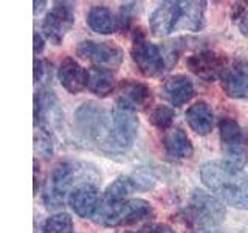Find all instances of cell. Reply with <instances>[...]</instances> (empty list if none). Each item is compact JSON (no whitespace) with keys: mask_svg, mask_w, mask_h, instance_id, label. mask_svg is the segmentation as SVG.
I'll list each match as a JSON object with an SVG mask.
<instances>
[{"mask_svg":"<svg viewBox=\"0 0 248 233\" xmlns=\"http://www.w3.org/2000/svg\"><path fill=\"white\" fill-rule=\"evenodd\" d=\"M163 146L165 152L172 160H185L191 159L194 154V146L189 137L180 128H170L163 135Z\"/></svg>","mask_w":248,"mask_h":233,"instance_id":"18","label":"cell"},{"mask_svg":"<svg viewBox=\"0 0 248 233\" xmlns=\"http://www.w3.org/2000/svg\"><path fill=\"white\" fill-rule=\"evenodd\" d=\"M228 58L222 53H217L213 50H203L199 53H194L186 59V66L194 75L205 81H214L216 78L223 75L227 70Z\"/></svg>","mask_w":248,"mask_h":233,"instance_id":"11","label":"cell"},{"mask_svg":"<svg viewBox=\"0 0 248 233\" xmlns=\"http://www.w3.org/2000/svg\"><path fill=\"white\" fill-rule=\"evenodd\" d=\"M46 73V67H45V61L37 59L34 61V81L41 83L44 80V75Z\"/></svg>","mask_w":248,"mask_h":233,"instance_id":"30","label":"cell"},{"mask_svg":"<svg viewBox=\"0 0 248 233\" xmlns=\"http://www.w3.org/2000/svg\"><path fill=\"white\" fill-rule=\"evenodd\" d=\"M89 27L99 34H112L120 30L118 16H115L107 6H92L87 14Z\"/></svg>","mask_w":248,"mask_h":233,"instance_id":"22","label":"cell"},{"mask_svg":"<svg viewBox=\"0 0 248 233\" xmlns=\"http://www.w3.org/2000/svg\"><path fill=\"white\" fill-rule=\"evenodd\" d=\"M42 233H73V219L68 213H56L44 222Z\"/></svg>","mask_w":248,"mask_h":233,"instance_id":"26","label":"cell"},{"mask_svg":"<svg viewBox=\"0 0 248 233\" xmlns=\"http://www.w3.org/2000/svg\"><path fill=\"white\" fill-rule=\"evenodd\" d=\"M154 100L152 89L144 83L134 80H123L118 85V97H116V106L130 109V111H144Z\"/></svg>","mask_w":248,"mask_h":233,"instance_id":"12","label":"cell"},{"mask_svg":"<svg viewBox=\"0 0 248 233\" xmlns=\"http://www.w3.org/2000/svg\"><path fill=\"white\" fill-rule=\"evenodd\" d=\"M75 126L85 142L108 152L112 135V111L107 112L95 103H84L75 112Z\"/></svg>","mask_w":248,"mask_h":233,"instance_id":"3","label":"cell"},{"mask_svg":"<svg viewBox=\"0 0 248 233\" xmlns=\"http://www.w3.org/2000/svg\"><path fill=\"white\" fill-rule=\"evenodd\" d=\"M154 216V207L144 199H127L118 204H104L101 202L95 215L96 222L106 227H121L132 225L140 221L151 219Z\"/></svg>","mask_w":248,"mask_h":233,"instance_id":"4","label":"cell"},{"mask_svg":"<svg viewBox=\"0 0 248 233\" xmlns=\"http://www.w3.org/2000/svg\"><path fill=\"white\" fill-rule=\"evenodd\" d=\"M58 78L68 93L82 92L89 85V70H85L79 62L73 58H64L58 68Z\"/></svg>","mask_w":248,"mask_h":233,"instance_id":"15","label":"cell"},{"mask_svg":"<svg viewBox=\"0 0 248 233\" xmlns=\"http://www.w3.org/2000/svg\"><path fill=\"white\" fill-rule=\"evenodd\" d=\"M225 95L234 100L248 98V70L242 67L227 68L220 76Z\"/></svg>","mask_w":248,"mask_h":233,"instance_id":"20","label":"cell"},{"mask_svg":"<svg viewBox=\"0 0 248 233\" xmlns=\"http://www.w3.org/2000/svg\"><path fill=\"white\" fill-rule=\"evenodd\" d=\"M143 181H138L137 177L130 176H120L107 186L104 191V198L101 202L104 204H118V202L127 200L126 198L130 196L135 190H144L146 186L141 185Z\"/></svg>","mask_w":248,"mask_h":233,"instance_id":"21","label":"cell"},{"mask_svg":"<svg viewBox=\"0 0 248 233\" xmlns=\"http://www.w3.org/2000/svg\"><path fill=\"white\" fill-rule=\"evenodd\" d=\"M182 16L178 27L180 30L199 31L205 23V2H180Z\"/></svg>","mask_w":248,"mask_h":233,"instance_id":"24","label":"cell"},{"mask_svg":"<svg viewBox=\"0 0 248 233\" xmlns=\"http://www.w3.org/2000/svg\"><path fill=\"white\" fill-rule=\"evenodd\" d=\"M76 54L90 61L93 67L116 70L123 62V50L112 42L84 41L76 47Z\"/></svg>","mask_w":248,"mask_h":233,"instance_id":"9","label":"cell"},{"mask_svg":"<svg viewBox=\"0 0 248 233\" xmlns=\"http://www.w3.org/2000/svg\"><path fill=\"white\" fill-rule=\"evenodd\" d=\"M138 132V118L134 111L115 106L112 111V135L108 154L126 152L134 143Z\"/></svg>","mask_w":248,"mask_h":233,"instance_id":"7","label":"cell"},{"mask_svg":"<svg viewBox=\"0 0 248 233\" xmlns=\"http://www.w3.org/2000/svg\"><path fill=\"white\" fill-rule=\"evenodd\" d=\"M126 233H175V232L168 224H149L137 232H126Z\"/></svg>","mask_w":248,"mask_h":233,"instance_id":"29","label":"cell"},{"mask_svg":"<svg viewBox=\"0 0 248 233\" xmlns=\"http://www.w3.org/2000/svg\"><path fill=\"white\" fill-rule=\"evenodd\" d=\"M174 116H175V112H174L172 107L160 104V106H155V107L151 109V112H149V121L157 129L166 132V131L170 129V126H172Z\"/></svg>","mask_w":248,"mask_h":233,"instance_id":"25","label":"cell"},{"mask_svg":"<svg viewBox=\"0 0 248 233\" xmlns=\"http://www.w3.org/2000/svg\"><path fill=\"white\" fill-rule=\"evenodd\" d=\"M68 204L78 216L93 217L96 215L98 207L101 204L96 185L84 183L73 188V191L68 194Z\"/></svg>","mask_w":248,"mask_h":233,"instance_id":"16","label":"cell"},{"mask_svg":"<svg viewBox=\"0 0 248 233\" xmlns=\"http://www.w3.org/2000/svg\"><path fill=\"white\" fill-rule=\"evenodd\" d=\"M116 80L112 70L101 68V67H92L89 70V85L87 89L95 93L99 98H106L115 90Z\"/></svg>","mask_w":248,"mask_h":233,"instance_id":"23","label":"cell"},{"mask_svg":"<svg viewBox=\"0 0 248 233\" xmlns=\"http://www.w3.org/2000/svg\"><path fill=\"white\" fill-rule=\"evenodd\" d=\"M185 219L199 229H209L219 225L225 219V207L222 200L202 190L192 193L189 205L185 210Z\"/></svg>","mask_w":248,"mask_h":233,"instance_id":"5","label":"cell"},{"mask_svg":"<svg viewBox=\"0 0 248 233\" xmlns=\"http://www.w3.org/2000/svg\"><path fill=\"white\" fill-rule=\"evenodd\" d=\"M160 92L172 106H183L194 97V84L186 75H172L163 81Z\"/></svg>","mask_w":248,"mask_h":233,"instance_id":"17","label":"cell"},{"mask_svg":"<svg viewBox=\"0 0 248 233\" xmlns=\"http://www.w3.org/2000/svg\"><path fill=\"white\" fill-rule=\"evenodd\" d=\"M75 23L73 8L65 2H58L42 20V31L53 45H59Z\"/></svg>","mask_w":248,"mask_h":233,"instance_id":"10","label":"cell"},{"mask_svg":"<svg viewBox=\"0 0 248 233\" xmlns=\"http://www.w3.org/2000/svg\"><path fill=\"white\" fill-rule=\"evenodd\" d=\"M130 56L146 78H158L166 70V59L157 45L146 39L141 28L135 30L132 39Z\"/></svg>","mask_w":248,"mask_h":233,"instance_id":"6","label":"cell"},{"mask_svg":"<svg viewBox=\"0 0 248 233\" xmlns=\"http://www.w3.org/2000/svg\"><path fill=\"white\" fill-rule=\"evenodd\" d=\"M219 132L225 162L242 169L247 163V145L242 128L236 120L222 118L219 123Z\"/></svg>","mask_w":248,"mask_h":233,"instance_id":"8","label":"cell"},{"mask_svg":"<svg viewBox=\"0 0 248 233\" xmlns=\"http://www.w3.org/2000/svg\"><path fill=\"white\" fill-rule=\"evenodd\" d=\"M232 17L237 20L240 31L248 36V3H245V6H242V3H236L232 6Z\"/></svg>","mask_w":248,"mask_h":233,"instance_id":"27","label":"cell"},{"mask_svg":"<svg viewBox=\"0 0 248 233\" xmlns=\"http://www.w3.org/2000/svg\"><path fill=\"white\" fill-rule=\"evenodd\" d=\"M200 179L222 202L248 210V176L225 160H213L200 169Z\"/></svg>","mask_w":248,"mask_h":233,"instance_id":"1","label":"cell"},{"mask_svg":"<svg viewBox=\"0 0 248 233\" xmlns=\"http://www.w3.org/2000/svg\"><path fill=\"white\" fill-rule=\"evenodd\" d=\"M180 16V2H163L155 8L149 17L151 33L157 37H165L170 34L178 27Z\"/></svg>","mask_w":248,"mask_h":233,"instance_id":"14","label":"cell"},{"mask_svg":"<svg viewBox=\"0 0 248 233\" xmlns=\"http://www.w3.org/2000/svg\"><path fill=\"white\" fill-rule=\"evenodd\" d=\"M45 2H34V13H39L44 8Z\"/></svg>","mask_w":248,"mask_h":233,"instance_id":"32","label":"cell"},{"mask_svg":"<svg viewBox=\"0 0 248 233\" xmlns=\"http://www.w3.org/2000/svg\"><path fill=\"white\" fill-rule=\"evenodd\" d=\"M132 19H134V3H127L121 6V11L118 14L120 20V28L121 30H129Z\"/></svg>","mask_w":248,"mask_h":233,"instance_id":"28","label":"cell"},{"mask_svg":"<svg viewBox=\"0 0 248 233\" xmlns=\"http://www.w3.org/2000/svg\"><path fill=\"white\" fill-rule=\"evenodd\" d=\"M188 126L199 135H208L213 131L214 124V112L206 101H196L188 107L185 114Z\"/></svg>","mask_w":248,"mask_h":233,"instance_id":"19","label":"cell"},{"mask_svg":"<svg viewBox=\"0 0 248 233\" xmlns=\"http://www.w3.org/2000/svg\"><path fill=\"white\" fill-rule=\"evenodd\" d=\"M62 120V111L56 95L51 90H39L34 97V123L39 129L50 132L58 128Z\"/></svg>","mask_w":248,"mask_h":233,"instance_id":"13","label":"cell"},{"mask_svg":"<svg viewBox=\"0 0 248 233\" xmlns=\"http://www.w3.org/2000/svg\"><path fill=\"white\" fill-rule=\"evenodd\" d=\"M42 50H44V39L37 31H34V56L37 58L42 53Z\"/></svg>","mask_w":248,"mask_h":233,"instance_id":"31","label":"cell"},{"mask_svg":"<svg viewBox=\"0 0 248 233\" xmlns=\"http://www.w3.org/2000/svg\"><path fill=\"white\" fill-rule=\"evenodd\" d=\"M98 181V173L89 168L87 163L62 160L53 168L48 182L44 190V202L48 208H58L64 204L67 194L73 191V186L93 183Z\"/></svg>","mask_w":248,"mask_h":233,"instance_id":"2","label":"cell"}]
</instances>
